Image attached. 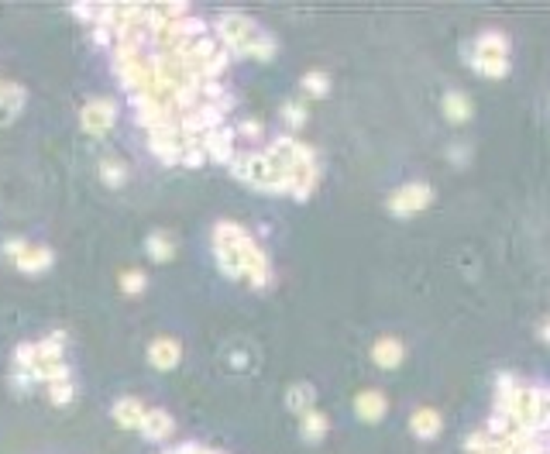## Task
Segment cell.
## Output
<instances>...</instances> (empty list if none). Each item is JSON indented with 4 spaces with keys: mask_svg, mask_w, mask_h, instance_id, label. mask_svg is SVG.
<instances>
[{
    "mask_svg": "<svg viewBox=\"0 0 550 454\" xmlns=\"http://www.w3.org/2000/svg\"><path fill=\"white\" fill-rule=\"evenodd\" d=\"M213 235L217 238H227L234 248H237V255H241V265H244V279L254 286V289H268L272 286V262H268V255L254 245V238L244 231L241 224H234V220H220L217 227H213Z\"/></svg>",
    "mask_w": 550,
    "mask_h": 454,
    "instance_id": "obj_1",
    "label": "cell"
},
{
    "mask_svg": "<svg viewBox=\"0 0 550 454\" xmlns=\"http://www.w3.org/2000/svg\"><path fill=\"white\" fill-rule=\"evenodd\" d=\"M217 35H220V45H224L230 56H244L248 45L261 35V28H258L251 18L230 11V14H220V18H217Z\"/></svg>",
    "mask_w": 550,
    "mask_h": 454,
    "instance_id": "obj_2",
    "label": "cell"
},
{
    "mask_svg": "<svg viewBox=\"0 0 550 454\" xmlns=\"http://www.w3.org/2000/svg\"><path fill=\"white\" fill-rule=\"evenodd\" d=\"M433 203V189L427 182H406L399 189H392L389 196V213L392 217H413L420 210H427Z\"/></svg>",
    "mask_w": 550,
    "mask_h": 454,
    "instance_id": "obj_3",
    "label": "cell"
},
{
    "mask_svg": "<svg viewBox=\"0 0 550 454\" xmlns=\"http://www.w3.org/2000/svg\"><path fill=\"white\" fill-rule=\"evenodd\" d=\"M234 138H237V131L234 128H217V131H210V134H203V152H206V158H213V162H224V165H230V158H234Z\"/></svg>",
    "mask_w": 550,
    "mask_h": 454,
    "instance_id": "obj_4",
    "label": "cell"
},
{
    "mask_svg": "<svg viewBox=\"0 0 550 454\" xmlns=\"http://www.w3.org/2000/svg\"><path fill=\"white\" fill-rule=\"evenodd\" d=\"M114 114H117V107H114L110 97L90 100V104L83 107V128H86L90 134H104V131L114 124Z\"/></svg>",
    "mask_w": 550,
    "mask_h": 454,
    "instance_id": "obj_5",
    "label": "cell"
},
{
    "mask_svg": "<svg viewBox=\"0 0 550 454\" xmlns=\"http://www.w3.org/2000/svg\"><path fill=\"white\" fill-rule=\"evenodd\" d=\"M471 59H509V38L502 32H481L471 45Z\"/></svg>",
    "mask_w": 550,
    "mask_h": 454,
    "instance_id": "obj_6",
    "label": "cell"
},
{
    "mask_svg": "<svg viewBox=\"0 0 550 454\" xmlns=\"http://www.w3.org/2000/svg\"><path fill=\"white\" fill-rule=\"evenodd\" d=\"M179 358H182V348H179L176 337H158V341H152V348H148V361H152L158 372L176 368Z\"/></svg>",
    "mask_w": 550,
    "mask_h": 454,
    "instance_id": "obj_7",
    "label": "cell"
},
{
    "mask_svg": "<svg viewBox=\"0 0 550 454\" xmlns=\"http://www.w3.org/2000/svg\"><path fill=\"white\" fill-rule=\"evenodd\" d=\"M403 358H406V348H403V341H396V337H379V341L372 344V361H375L379 368H385V372L399 368Z\"/></svg>",
    "mask_w": 550,
    "mask_h": 454,
    "instance_id": "obj_8",
    "label": "cell"
},
{
    "mask_svg": "<svg viewBox=\"0 0 550 454\" xmlns=\"http://www.w3.org/2000/svg\"><path fill=\"white\" fill-rule=\"evenodd\" d=\"M355 409H358V416H361L365 423H379V420L389 413V399H385L379 389H365V392H358Z\"/></svg>",
    "mask_w": 550,
    "mask_h": 454,
    "instance_id": "obj_9",
    "label": "cell"
},
{
    "mask_svg": "<svg viewBox=\"0 0 550 454\" xmlns=\"http://www.w3.org/2000/svg\"><path fill=\"white\" fill-rule=\"evenodd\" d=\"M409 430H413L420 440H433V437L444 430V420H440V413H437V409L420 406V409L409 416Z\"/></svg>",
    "mask_w": 550,
    "mask_h": 454,
    "instance_id": "obj_10",
    "label": "cell"
},
{
    "mask_svg": "<svg viewBox=\"0 0 550 454\" xmlns=\"http://www.w3.org/2000/svg\"><path fill=\"white\" fill-rule=\"evenodd\" d=\"M25 100H28L25 86H18V83H8V86H0V124H11V121H14V117L21 114Z\"/></svg>",
    "mask_w": 550,
    "mask_h": 454,
    "instance_id": "obj_11",
    "label": "cell"
},
{
    "mask_svg": "<svg viewBox=\"0 0 550 454\" xmlns=\"http://www.w3.org/2000/svg\"><path fill=\"white\" fill-rule=\"evenodd\" d=\"M471 114H475V107H471V97H468V93H461V90H447V93H444V117H447L451 124H468Z\"/></svg>",
    "mask_w": 550,
    "mask_h": 454,
    "instance_id": "obj_12",
    "label": "cell"
},
{
    "mask_svg": "<svg viewBox=\"0 0 550 454\" xmlns=\"http://www.w3.org/2000/svg\"><path fill=\"white\" fill-rule=\"evenodd\" d=\"M145 413H148V409H145L141 399H134V396H124V399L114 403V420H117L121 427H138V430H141Z\"/></svg>",
    "mask_w": 550,
    "mask_h": 454,
    "instance_id": "obj_13",
    "label": "cell"
},
{
    "mask_svg": "<svg viewBox=\"0 0 550 454\" xmlns=\"http://www.w3.org/2000/svg\"><path fill=\"white\" fill-rule=\"evenodd\" d=\"M327 430H331V420H327L320 409H307V413L300 416V433H303V440L317 444V440L327 437Z\"/></svg>",
    "mask_w": 550,
    "mask_h": 454,
    "instance_id": "obj_14",
    "label": "cell"
},
{
    "mask_svg": "<svg viewBox=\"0 0 550 454\" xmlns=\"http://www.w3.org/2000/svg\"><path fill=\"white\" fill-rule=\"evenodd\" d=\"M141 433L148 440H165L172 433V416L165 409H148L145 413V423H141Z\"/></svg>",
    "mask_w": 550,
    "mask_h": 454,
    "instance_id": "obj_15",
    "label": "cell"
},
{
    "mask_svg": "<svg viewBox=\"0 0 550 454\" xmlns=\"http://www.w3.org/2000/svg\"><path fill=\"white\" fill-rule=\"evenodd\" d=\"M52 259H56V255H52L49 248H32V245H28V252L18 259V269H21V272H45V269H52Z\"/></svg>",
    "mask_w": 550,
    "mask_h": 454,
    "instance_id": "obj_16",
    "label": "cell"
},
{
    "mask_svg": "<svg viewBox=\"0 0 550 454\" xmlns=\"http://www.w3.org/2000/svg\"><path fill=\"white\" fill-rule=\"evenodd\" d=\"M275 52H279V42H275L272 35H265V32H261V35L248 45V52H244V56H248V59H258V62H272V59H275Z\"/></svg>",
    "mask_w": 550,
    "mask_h": 454,
    "instance_id": "obj_17",
    "label": "cell"
},
{
    "mask_svg": "<svg viewBox=\"0 0 550 454\" xmlns=\"http://www.w3.org/2000/svg\"><path fill=\"white\" fill-rule=\"evenodd\" d=\"M286 403H289V409H296V413L303 416L307 409H313V385H307V382L293 385V389L286 392Z\"/></svg>",
    "mask_w": 550,
    "mask_h": 454,
    "instance_id": "obj_18",
    "label": "cell"
},
{
    "mask_svg": "<svg viewBox=\"0 0 550 454\" xmlns=\"http://www.w3.org/2000/svg\"><path fill=\"white\" fill-rule=\"evenodd\" d=\"M468 62L478 76H488V80H502L509 73V59H468Z\"/></svg>",
    "mask_w": 550,
    "mask_h": 454,
    "instance_id": "obj_19",
    "label": "cell"
},
{
    "mask_svg": "<svg viewBox=\"0 0 550 454\" xmlns=\"http://www.w3.org/2000/svg\"><path fill=\"white\" fill-rule=\"evenodd\" d=\"M62 344H66L62 334H52L49 341H38V344H35L38 361H62Z\"/></svg>",
    "mask_w": 550,
    "mask_h": 454,
    "instance_id": "obj_20",
    "label": "cell"
},
{
    "mask_svg": "<svg viewBox=\"0 0 550 454\" xmlns=\"http://www.w3.org/2000/svg\"><path fill=\"white\" fill-rule=\"evenodd\" d=\"M303 90H307L310 97H327V90H331V76H327V73H320V69H310V73L303 76Z\"/></svg>",
    "mask_w": 550,
    "mask_h": 454,
    "instance_id": "obj_21",
    "label": "cell"
},
{
    "mask_svg": "<svg viewBox=\"0 0 550 454\" xmlns=\"http://www.w3.org/2000/svg\"><path fill=\"white\" fill-rule=\"evenodd\" d=\"M145 248H148V255L155 259V262H169L172 259V241L165 238V235H148V241H145Z\"/></svg>",
    "mask_w": 550,
    "mask_h": 454,
    "instance_id": "obj_22",
    "label": "cell"
},
{
    "mask_svg": "<svg viewBox=\"0 0 550 454\" xmlns=\"http://www.w3.org/2000/svg\"><path fill=\"white\" fill-rule=\"evenodd\" d=\"M100 179H104V182H107L110 189H117V186H124L128 172H124V165H121V162L107 158V162H100Z\"/></svg>",
    "mask_w": 550,
    "mask_h": 454,
    "instance_id": "obj_23",
    "label": "cell"
},
{
    "mask_svg": "<svg viewBox=\"0 0 550 454\" xmlns=\"http://www.w3.org/2000/svg\"><path fill=\"white\" fill-rule=\"evenodd\" d=\"M283 121L289 128H303L307 124V107L303 104H283Z\"/></svg>",
    "mask_w": 550,
    "mask_h": 454,
    "instance_id": "obj_24",
    "label": "cell"
},
{
    "mask_svg": "<svg viewBox=\"0 0 550 454\" xmlns=\"http://www.w3.org/2000/svg\"><path fill=\"white\" fill-rule=\"evenodd\" d=\"M49 399H52L56 406L73 403V382H52V385H49Z\"/></svg>",
    "mask_w": 550,
    "mask_h": 454,
    "instance_id": "obj_25",
    "label": "cell"
},
{
    "mask_svg": "<svg viewBox=\"0 0 550 454\" xmlns=\"http://www.w3.org/2000/svg\"><path fill=\"white\" fill-rule=\"evenodd\" d=\"M447 158H451L454 165H468V162H471V145H468V141L451 145V148H447Z\"/></svg>",
    "mask_w": 550,
    "mask_h": 454,
    "instance_id": "obj_26",
    "label": "cell"
},
{
    "mask_svg": "<svg viewBox=\"0 0 550 454\" xmlns=\"http://www.w3.org/2000/svg\"><path fill=\"white\" fill-rule=\"evenodd\" d=\"M206 162V152H203V145H189V148H182V165H189V169H200Z\"/></svg>",
    "mask_w": 550,
    "mask_h": 454,
    "instance_id": "obj_27",
    "label": "cell"
},
{
    "mask_svg": "<svg viewBox=\"0 0 550 454\" xmlns=\"http://www.w3.org/2000/svg\"><path fill=\"white\" fill-rule=\"evenodd\" d=\"M121 289L131 293V296L141 293V289H145V276H141V272H124V276H121Z\"/></svg>",
    "mask_w": 550,
    "mask_h": 454,
    "instance_id": "obj_28",
    "label": "cell"
},
{
    "mask_svg": "<svg viewBox=\"0 0 550 454\" xmlns=\"http://www.w3.org/2000/svg\"><path fill=\"white\" fill-rule=\"evenodd\" d=\"M4 252H8V255H11L14 262H18V259H21V255L28 252V241H25V238H11V241L4 245Z\"/></svg>",
    "mask_w": 550,
    "mask_h": 454,
    "instance_id": "obj_29",
    "label": "cell"
},
{
    "mask_svg": "<svg viewBox=\"0 0 550 454\" xmlns=\"http://www.w3.org/2000/svg\"><path fill=\"white\" fill-rule=\"evenodd\" d=\"M165 454H220V451H206V447H200V444H182V447L165 451Z\"/></svg>",
    "mask_w": 550,
    "mask_h": 454,
    "instance_id": "obj_30",
    "label": "cell"
},
{
    "mask_svg": "<svg viewBox=\"0 0 550 454\" xmlns=\"http://www.w3.org/2000/svg\"><path fill=\"white\" fill-rule=\"evenodd\" d=\"M241 134H251V138H254V134H261V124H258V121H244V124H241Z\"/></svg>",
    "mask_w": 550,
    "mask_h": 454,
    "instance_id": "obj_31",
    "label": "cell"
},
{
    "mask_svg": "<svg viewBox=\"0 0 550 454\" xmlns=\"http://www.w3.org/2000/svg\"><path fill=\"white\" fill-rule=\"evenodd\" d=\"M540 341H543V344H550V317L540 324Z\"/></svg>",
    "mask_w": 550,
    "mask_h": 454,
    "instance_id": "obj_32",
    "label": "cell"
}]
</instances>
